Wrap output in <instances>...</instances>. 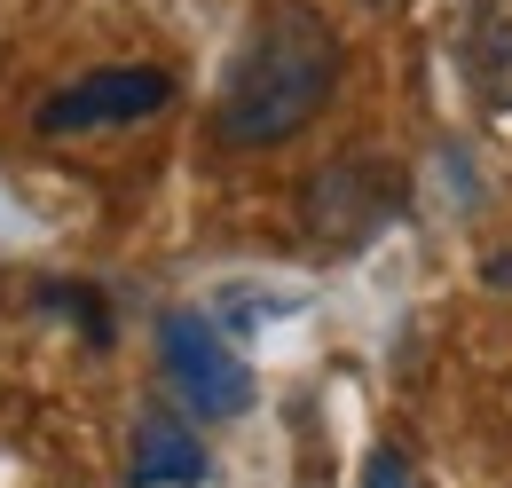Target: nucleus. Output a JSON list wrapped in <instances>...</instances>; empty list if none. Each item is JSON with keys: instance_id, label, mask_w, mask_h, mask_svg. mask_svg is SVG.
Segmentation results:
<instances>
[{"instance_id": "423d86ee", "label": "nucleus", "mask_w": 512, "mask_h": 488, "mask_svg": "<svg viewBox=\"0 0 512 488\" xmlns=\"http://www.w3.org/2000/svg\"><path fill=\"white\" fill-rule=\"evenodd\" d=\"M127 481L134 488H197V481H205V441L190 433V418H174V410H142V418H134Z\"/></svg>"}, {"instance_id": "39448f33", "label": "nucleus", "mask_w": 512, "mask_h": 488, "mask_svg": "<svg viewBox=\"0 0 512 488\" xmlns=\"http://www.w3.org/2000/svg\"><path fill=\"white\" fill-rule=\"evenodd\" d=\"M457 63H465V87L489 111H512V0H465Z\"/></svg>"}, {"instance_id": "20e7f679", "label": "nucleus", "mask_w": 512, "mask_h": 488, "mask_svg": "<svg viewBox=\"0 0 512 488\" xmlns=\"http://www.w3.org/2000/svg\"><path fill=\"white\" fill-rule=\"evenodd\" d=\"M174 103V71H150V63H119V71H87L56 87L32 126L40 134H103V126H134V119H158Z\"/></svg>"}, {"instance_id": "f257e3e1", "label": "nucleus", "mask_w": 512, "mask_h": 488, "mask_svg": "<svg viewBox=\"0 0 512 488\" xmlns=\"http://www.w3.org/2000/svg\"><path fill=\"white\" fill-rule=\"evenodd\" d=\"M339 87V32L316 0H260L245 48L221 79L213 142L221 150H276L316 119Z\"/></svg>"}, {"instance_id": "7ed1b4c3", "label": "nucleus", "mask_w": 512, "mask_h": 488, "mask_svg": "<svg viewBox=\"0 0 512 488\" xmlns=\"http://www.w3.org/2000/svg\"><path fill=\"white\" fill-rule=\"evenodd\" d=\"M394 213H402V174L386 158H331L300 189V221L316 229V244H363Z\"/></svg>"}, {"instance_id": "f03ea898", "label": "nucleus", "mask_w": 512, "mask_h": 488, "mask_svg": "<svg viewBox=\"0 0 512 488\" xmlns=\"http://www.w3.org/2000/svg\"><path fill=\"white\" fill-rule=\"evenodd\" d=\"M158 355H166V378H174V394L190 402V418H245L253 410V370H245V355L205 323V315H166L158 323Z\"/></svg>"}, {"instance_id": "0eeeda50", "label": "nucleus", "mask_w": 512, "mask_h": 488, "mask_svg": "<svg viewBox=\"0 0 512 488\" xmlns=\"http://www.w3.org/2000/svg\"><path fill=\"white\" fill-rule=\"evenodd\" d=\"M371 488H410V465H402L394 449H379V457H371Z\"/></svg>"}, {"instance_id": "6e6552de", "label": "nucleus", "mask_w": 512, "mask_h": 488, "mask_svg": "<svg viewBox=\"0 0 512 488\" xmlns=\"http://www.w3.org/2000/svg\"><path fill=\"white\" fill-rule=\"evenodd\" d=\"M489 276H497V284L512 292V252H505V260H489Z\"/></svg>"}]
</instances>
